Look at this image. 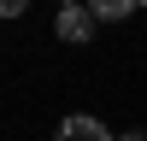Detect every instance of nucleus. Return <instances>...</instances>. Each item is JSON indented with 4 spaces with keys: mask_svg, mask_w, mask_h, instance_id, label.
I'll return each mask as SVG.
<instances>
[{
    "mask_svg": "<svg viewBox=\"0 0 147 141\" xmlns=\"http://www.w3.org/2000/svg\"><path fill=\"white\" fill-rule=\"evenodd\" d=\"M59 141H112V129H106L100 117H88V112H71L65 124H59Z\"/></svg>",
    "mask_w": 147,
    "mask_h": 141,
    "instance_id": "obj_2",
    "label": "nucleus"
},
{
    "mask_svg": "<svg viewBox=\"0 0 147 141\" xmlns=\"http://www.w3.org/2000/svg\"><path fill=\"white\" fill-rule=\"evenodd\" d=\"M53 35H59V41H71V47L94 41V12H88V6H59V18H53Z\"/></svg>",
    "mask_w": 147,
    "mask_h": 141,
    "instance_id": "obj_1",
    "label": "nucleus"
},
{
    "mask_svg": "<svg viewBox=\"0 0 147 141\" xmlns=\"http://www.w3.org/2000/svg\"><path fill=\"white\" fill-rule=\"evenodd\" d=\"M136 6H147V0H136Z\"/></svg>",
    "mask_w": 147,
    "mask_h": 141,
    "instance_id": "obj_7",
    "label": "nucleus"
},
{
    "mask_svg": "<svg viewBox=\"0 0 147 141\" xmlns=\"http://www.w3.org/2000/svg\"><path fill=\"white\" fill-rule=\"evenodd\" d=\"M112 141H147V135H141V129H129V135H112Z\"/></svg>",
    "mask_w": 147,
    "mask_h": 141,
    "instance_id": "obj_5",
    "label": "nucleus"
},
{
    "mask_svg": "<svg viewBox=\"0 0 147 141\" xmlns=\"http://www.w3.org/2000/svg\"><path fill=\"white\" fill-rule=\"evenodd\" d=\"M30 12V0H0V18H24Z\"/></svg>",
    "mask_w": 147,
    "mask_h": 141,
    "instance_id": "obj_4",
    "label": "nucleus"
},
{
    "mask_svg": "<svg viewBox=\"0 0 147 141\" xmlns=\"http://www.w3.org/2000/svg\"><path fill=\"white\" fill-rule=\"evenodd\" d=\"M82 6L94 12V23H124L136 12V0H82Z\"/></svg>",
    "mask_w": 147,
    "mask_h": 141,
    "instance_id": "obj_3",
    "label": "nucleus"
},
{
    "mask_svg": "<svg viewBox=\"0 0 147 141\" xmlns=\"http://www.w3.org/2000/svg\"><path fill=\"white\" fill-rule=\"evenodd\" d=\"M59 6H82V0H59Z\"/></svg>",
    "mask_w": 147,
    "mask_h": 141,
    "instance_id": "obj_6",
    "label": "nucleus"
}]
</instances>
